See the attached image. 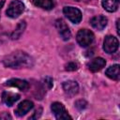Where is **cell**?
I'll use <instances>...</instances> for the list:
<instances>
[{"label":"cell","mask_w":120,"mask_h":120,"mask_svg":"<svg viewBox=\"0 0 120 120\" xmlns=\"http://www.w3.org/2000/svg\"><path fill=\"white\" fill-rule=\"evenodd\" d=\"M20 98L19 94H14L10 92H4L2 94V100L8 106H12Z\"/></svg>","instance_id":"4fadbf2b"},{"label":"cell","mask_w":120,"mask_h":120,"mask_svg":"<svg viewBox=\"0 0 120 120\" xmlns=\"http://www.w3.org/2000/svg\"><path fill=\"white\" fill-rule=\"evenodd\" d=\"M77 42L82 47H87L94 41V34L88 29H81L77 33Z\"/></svg>","instance_id":"7a4b0ae2"},{"label":"cell","mask_w":120,"mask_h":120,"mask_svg":"<svg viewBox=\"0 0 120 120\" xmlns=\"http://www.w3.org/2000/svg\"><path fill=\"white\" fill-rule=\"evenodd\" d=\"M33 107H34V104H33L32 101H30V100H23V101H22L18 105L17 109L15 110V113L18 116H22L25 113H27Z\"/></svg>","instance_id":"30bf717a"},{"label":"cell","mask_w":120,"mask_h":120,"mask_svg":"<svg viewBox=\"0 0 120 120\" xmlns=\"http://www.w3.org/2000/svg\"><path fill=\"white\" fill-rule=\"evenodd\" d=\"M44 82H45V84L48 85V88H51V87L52 86V78L46 77L45 80H44Z\"/></svg>","instance_id":"ffe728a7"},{"label":"cell","mask_w":120,"mask_h":120,"mask_svg":"<svg viewBox=\"0 0 120 120\" xmlns=\"http://www.w3.org/2000/svg\"><path fill=\"white\" fill-rule=\"evenodd\" d=\"M77 1H80V0H77Z\"/></svg>","instance_id":"603a6c76"},{"label":"cell","mask_w":120,"mask_h":120,"mask_svg":"<svg viewBox=\"0 0 120 120\" xmlns=\"http://www.w3.org/2000/svg\"><path fill=\"white\" fill-rule=\"evenodd\" d=\"M116 31H117V34L119 35L120 34V32H119V20H117V22H116Z\"/></svg>","instance_id":"44dd1931"},{"label":"cell","mask_w":120,"mask_h":120,"mask_svg":"<svg viewBox=\"0 0 120 120\" xmlns=\"http://www.w3.org/2000/svg\"><path fill=\"white\" fill-rule=\"evenodd\" d=\"M23 10H24L23 3L20 0H14L8 5L6 13L10 18H17L23 12Z\"/></svg>","instance_id":"3957f363"},{"label":"cell","mask_w":120,"mask_h":120,"mask_svg":"<svg viewBox=\"0 0 120 120\" xmlns=\"http://www.w3.org/2000/svg\"><path fill=\"white\" fill-rule=\"evenodd\" d=\"M105 74L110 78V79H112V80H119L120 78V67L118 64L116 65H113V66H111L110 68H107Z\"/></svg>","instance_id":"5bb4252c"},{"label":"cell","mask_w":120,"mask_h":120,"mask_svg":"<svg viewBox=\"0 0 120 120\" xmlns=\"http://www.w3.org/2000/svg\"><path fill=\"white\" fill-rule=\"evenodd\" d=\"M2 5H3V4H1V5H0V9H1V7H2Z\"/></svg>","instance_id":"7402d4cb"},{"label":"cell","mask_w":120,"mask_h":120,"mask_svg":"<svg viewBox=\"0 0 120 120\" xmlns=\"http://www.w3.org/2000/svg\"><path fill=\"white\" fill-rule=\"evenodd\" d=\"M55 26H56V28H57V30H58V32H59L61 38H62L64 40H68V39L70 38V36H71L70 31H69V29H68L67 23H66L62 19L56 20V22H55Z\"/></svg>","instance_id":"52a82bcc"},{"label":"cell","mask_w":120,"mask_h":120,"mask_svg":"<svg viewBox=\"0 0 120 120\" xmlns=\"http://www.w3.org/2000/svg\"><path fill=\"white\" fill-rule=\"evenodd\" d=\"M102 6L107 11L113 12L119 7V0H102Z\"/></svg>","instance_id":"9a60e30c"},{"label":"cell","mask_w":120,"mask_h":120,"mask_svg":"<svg viewBox=\"0 0 120 120\" xmlns=\"http://www.w3.org/2000/svg\"><path fill=\"white\" fill-rule=\"evenodd\" d=\"M63 89L65 91V93L69 96L72 97L74 95H76L79 91V85L75 81H66L63 82Z\"/></svg>","instance_id":"ba28073f"},{"label":"cell","mask_w":120,"mask_h":120,"mask_svg":"<svg viewBox=\"0 0 120 120\" xmlns=\"http://www.w3.org/2000/svg\"><path fill=\"white\" fill-rule=\"evenodd\" d=\"M106 65V61L101 58V57H97V58H94L92 59L88 64H87V67L89 68V70H91L92 72H97V71H99L100 69H102Z\"/></svg>","instance_id":"9c48e42d"},{"label":"cell","mask_w":120,"mask_h":120,"mask_svg":"<svg viewBox=\"0 0 120 120\" xmlns=\"http://www.w3.org/2000/svg\"><path fill=\"white\" fill-rule=\"evenodd\" d=\"M52 112H53L54 116L56 119H61V120H67V119H71V116L66 111L64 105L60 102H53L51 106Z\"/></svg>","instance_id":"277c9868"},{"label":"cell","mask_w":120,"mask_h":120,"mask_svg":"<svg viewBox=\"0 0 120 120\" xmlns=\"http://www.w3.org/2000/svg\"><path fill=\"white\" fill-rule=\"evenodd\" d=\"M78 69V65L75 62H69L66 65V70L68 71H74Z\"/></svg>","instance_id":"ac0fdd59"},{"label":"cell","mask_w":120,"mask_h":120,"mask_svg":"<svg viewBox=\"0 0 120 120\" xmlns=\"http://www.w3.org/2000/svg\"><path fill=\"white\" fill-rule=\"evenodd\" d=\"M3 63L6 67L11 68H29L33 65V60L26 52L22 51H16L7 55Z\"/></svg>","instance_id":"6da1fadb"},{"label":"cell","mask_w":120,"mask_h":120,"mask_svg":"<svg viewBox=\"0 0 120 120\" xmlns=\"http://www.w3.org/2000/svg\"><path fill=\"white\" fill-rule=\"evenodd\" d=\"M63 12L66 15V17L73 23H79L82 20V12L77 8L65 7L63 8Z\"/></svg>","instance_id":"5b68a950"},{"label":"cell","mask_w":120,"mask_h":120,"mask_svg":"<svg viewBox=\"0 0 120 120\" xmlns=\"http://www.w3.org/2000/svg\"><path fill=\"white\" fill-rule=\"evenodd\" d=\"M75 106H76V108H78L79 110H82V109H84L85 107H86V102L84 101V100H78V101H76L75 102Z\"/></svg>","instance_id":"d6986e66"},{"label":"cell","mask_w":120,"mask_h":120,"mask_svg":"<svg viewBox=\"0 0 120 120\" xmlns=\"http://www.w3.org/2000/svg\"><path fill=\"white\" fill-rule=\"evenodd\" d=\"M6 85L17 87L22 91H25V90H27L29 88V83L26 81L20 80V79H10L6 82Z\"/></svg>","instance_id":"7c38bea8"},{"label":"cell","mask_w":120,"mask_h":120,"mask_svg":"<svg viewBox=\"0 0 120 120\" xmlns=\"http://www.w3.org/2000/svg\"><path fill=\"white\" fill-rule=\"evenodd\" d=\"M25 26H26L25 22H24V21H21V22L18 23V25H17L15 31L12 33V35H11V38H12V39H17V38L22 34L23 30L25 29Z\"/></svg>","instance_id":"e0dca14e"},{"label":"cell","mask_w":120,"mask_h":120,"mask_svg":"<svg viewBox=\"0 0 120 120\" xmlns=\"http://www.w3.org/2000/svg\"><path fill=\"white\" fill-rule=\"evenodd\" d=\"M118 40L113 36H107L103 41V50L107 53H113L118 49Z\"/></svg>","instance_id":"8992f818"},{"label":"cell","mask_w":120,"mask_h":120,"mask_svg":"<svg viewBox=\"0 0 120 120\" xmlns=\"http://www.w3.org/2000/svg\"><path fill=\"white\" fill-rule=\"evenodd\" d=\"M107 22H108L107 18L105 16H102V15L95 16L90 21L91 25L98 30H102L103 28H105V26L107 25Z\"/></svg>","instance_id":"8fae6325"},{"label":"cell","mask_w":120,"mask_h":120,"mask_svg":"<svg viewBox=\"0 0 120 120\" xmlns=\"http://www.w3.org/2000/svg\"><path fill=\"white\" fill-rule=\"evenodd\" d=\"M33 3L35 6L41 8L43 9L50 10L53 8V2L52 0H33Z\"/></svg>","instance_id":"2e32d148"}]
</instances>
